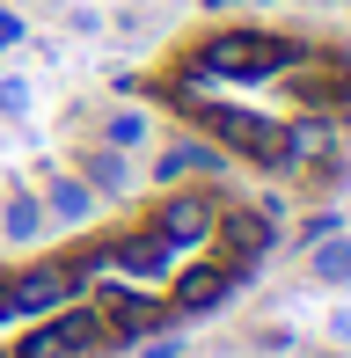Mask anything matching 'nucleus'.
Returning a JSON list of instances; mask_svg holds the SVG:
<instances>
[{
    "mask_svg": "<svg viewBox=\"0 0 351 358\" xmlns=\"http://www.w3.org/2000/svg\"><path fill=\"white\" fill-rule=\"evenodd\" d=\"M300 52L308 44L278 37V29H213V37L190 44L183 73H198V80H271V73L293 66Z\"/></svg>",
    "mask_w": 351,
    "mask_h": 358,
    "instance_id": "f257e3e1",
    "label": "nucleus"
},
{
    "mask_svg": "<svg viewBox=\"0 0 351 358\" xmlns=\"http://www.w3.org/2000/svg\"><path fill=\"white\" fill-rule=\"evenodd\" d=\"M103 344H110L103 315H95V307H66V315H44L37 329L15 344V358H88Z\"/></svg>",
    "mask_w": 351,
    "mask_h": 358,
    "instance_id": "f03ea898",
    "label": "nucleus"
},
{
    "mask_svg": "<svg viewBox=\"0 0 351 358\" xmlns=\"http://www.w3.org/2000/svg\"><path fill=\"white\" fill-rule=\"evenodd\" d=\"M213 220H220V205L205 198V190H176V198H162V213L147 227L169 241V249H205V241H213Z\"/></svg>",
    "mask_w": 351,
    "mask_h": 358,
    "instance_id": "7ed1b4c3",
    "label": "nucleus"
},
{
    "mask_svg": "<svg viewBox=\"0 0 351 358\" xmlns=\"http://www.w3.org/2000/svg\"><path fill=\"white\" fill-rule=\"evenodd\" d=\"M73 264H37L22 271V278H8V315H52V307L73 300Z\"/></svg>",
    "mask_w": 351,
    "mask_h": 358,
    "instance_id": "20e7f679",
    "label": "nucleus"
},
{
    "mask_svg": "<svg viewBox=\"0 0 351 358\" xmlns=\"http://www.w3.org/2000/svg\"><path fill=\"white\" fill-rule=\"evenodd\" d=\"M73 176L95 190V198H132L139 190V176H132V154H117V146H103V139H88V146H73Z\"/></svg>",
    "mask_w": 351,
    "mask_h": 358,
    "instance_id": "39448f33",
    "label": "nucleus"
},
{
    "mask_svg": "<svg viewBox=\"0 0 351 358\" xmlns=\"http://www.w3.org/2000/svg\"><path fill=\"white\" fill-rule=\"evenodd\" d=\"M95 315H103V329H110V336H154V329L169 322V300H147V292H124V285H110Z\"/></svg>",
    "mask_w": 351,
    "mask_h": 358,
    "instance_id": "423d86ee",
    "label": "nucleus"
},
{
    "mask_svg": "<svg viewBox=\"0 0 351 358\" xmlns=\"http://www.w3.org/2000/svg\"><path fill=\"white\" fill-rule=\"evenodd\" d=\"M37 205H44V220H52V227H88L103 198H95V190H88V183H81L73 169H59V176H44Z\"/></svg>",
    "mask_w": 351,
    "mask_h": 358,
    "instance_id": "0eeeda50",
    "label": "nucleus"
},
{
    "mask_svg": "<svg viewBox=\"0 0 351 358\" xmlns=\"http://www.w3.org/2000/svg\"><path fill=\"white\" fill-rule=\"evenodd\" d=\"M234 292V264H198V271H183V278L169 285V307L176 315H205V307H220Z\"/></svg>",
    "mask_w": 351,
    "mask_h": 358,
    "instance_id": "6e6552de",
    "label": "nucleus"
},
{
    "mask_svg": "<svg viewBox=\"0 0 351 358\" xmlns=\"http://www.w3.org/2000/svg\"><path fill=\"white\" fill-rule=\"evenodd\" d=\"M220 169H227V146H213V139H169L162 161H154V176H162V183H183V176H220Z\"/></svg>",
    "mask_w": 351,
    "mask_h": 358,
    "instance_id": "1a4fd4ad",
    "label": "nucleus"
},
{
    "mask_svg": "<svg viewBox=\"0 0 351 358\" xmlns=\"http://www.w3.org/2000/svg\"><path fill=\"white\" fill-rule=\"evenodd\" d=\"M213 241L227 249V264H257V256L271 249V220L264 213H220L213 220Z\"/></svg>",
    "mask_w": 351,
    "mask_h": 358,
    "instance_id": "9d476101",
    "label": "nucleus"
},
{
    "mask_svg": "<svg viewBox=\"0 0 351 358\" xmlns=\"http://www.w3.org/2000/svg\"><path fill=\"white\" fill-rule=\"evenodd\" d=\"M95 139L117 146V154H139V146L154 139V117H147L139 103H117V110H103V117H95Z\"/></svg>",
    "mask_w": 351,
    "mask_h": 358,
    "instance_id": "9b49d317",
    "label": "nucleus"
},
{
    "mask_svg": "<svg viewBox=\"0 0 351 358\" xmlns=\"http://www.w3.org/2000/svg\"><path fill=\"white\" fill-rule=\"evenodd\" d=\"M44 227H52V220H44V205H37V190H22V183H15L8 198H0V234H8L15 249H29V241H37Z\"/></svg>",
    "mask_w": 351,
    "mask_h": 358,
    "instance_id": "f8f14e48",
    "label": "nucleus"
},
{
    "mask_svg": "<svg viewBox=\"0 0 351 358\" xmlns=\"http://www.w3.org/2000/svg\"><path fill=\"white\" fill-rule=\"evenodd\" d=\"M308 278L315 285H351V234H344V227L308 249Z\"/></svg>",
    "mask_w": 351,
    "mask_h": 358,
    "instance_id": "ddd939ff",
    "label": "nucleus"
},
{
    "mask_svg": "<svg viewBox=\"0 0 351 358\" xmlns=\"http://www.w3.org/2000/svg\"><path fill=\"white\" fill-rule=\"evenodd\" d=\"M29 103H37V88H29L22 73H0V117L22 124V117H29Z\"/></svg>",
    "mask_w": 351,
    "mask_h": 358,
    "instance_id": "4468645a",
    "label": "nucleus"
},
{
    "mask_svg": "<svg viewBox=\"0 0 351 358\" xmlns=\"http://www.w3.org/2000/svg\"><path fill=\"white\" fill-rule=\"evenodd\" d=\"M329 344L351 351V307H337V315H329Z\"/></svg>",
    "mask_w": 351,
    "mask_h": 358,
    "instance_id": "2eb2a0df",
    "label": "nucleus"
},
{
    "mask_svg": "<svg viewBox=\"0 0 351 358\" xmlns=\"http://www.w3.org/2000/svg\"><path fill=\"white\" fill-rule=\"evenodd\" d=\"M176 351H183V336H162V329H154V344L139 351V358H176Z\"/></svg>",
    "mask_w": 351,
    "mask_h": 358,
    "instance_id": "dca6fc26",
    "label": "nucleus"
},
{
    "mask_svg": "<svg viewBox=\"0 0 351 358\" xmlns=\"http://www.w3.org/2000/svg\"><path fill=\"white\" fill-rule=\"evenodd\" d=\"M0 315H8V278H0Z\"/></svg>",
    "mask_w": 351,
    "mask_h": 358,
    "instance_id": "f3484780",
    "label": "nucleus"
},
{
    "mask_svg": "<svg viewBox=\"0 0 351 358\" xmlns=\"http://www.w3.org/2000/svg\"><path fill=\"white\" fill-rule=\"evenodd\" d=\"M300 358H329V351H300Z\"/></svg>",
    "mask_w": 351,
    "mask_h": 358,
    "instance_id": "a211bd4d",
    "label": "nucleus"
}]
</instances>
